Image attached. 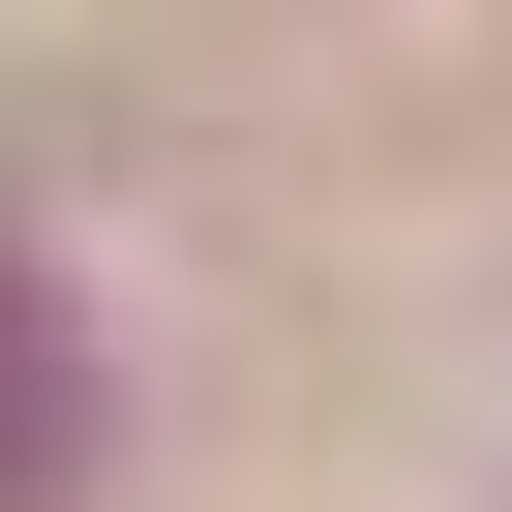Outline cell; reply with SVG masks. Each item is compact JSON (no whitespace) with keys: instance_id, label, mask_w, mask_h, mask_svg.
<instances>
[{"instance_id":"obj_1","label":"cell","mask_w":512,"mask_h":512,"mask_svg":"<svg viewBox=\"0 0 512 512\" xmlns=\"http://www.w3.org/2000/svg\"><path fill=\"white\" fill-rule=\"evenodd\" d=\"M91 482V362H61V302L0 272V512H61Z\"/></svg>"}]
</instances>
